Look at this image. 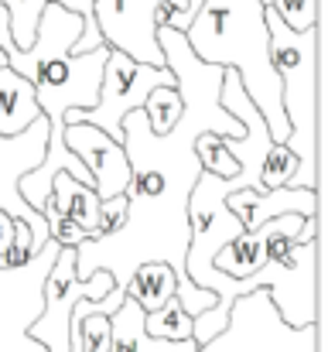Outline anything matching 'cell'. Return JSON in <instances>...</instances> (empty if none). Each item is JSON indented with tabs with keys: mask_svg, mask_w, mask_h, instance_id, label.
<instances>
[{
	"mask_svg": "<svg viewBox=\"0 0 328 352\" xmlns=\"http://www.w3.org/2000/svg\"><path fill=\"white\" fill-rule=\"evenodd\" d=\"M123 223H127V195H113L107 202H100V233H96V239L120 233Z\"/></svg>",
	"mask_w": 328,
	"mask_h": 352,
	"instance_id": "25",
	"label": "cell"
},
{
	"mask_svg": "<svg viewBox=\"0 0 328 352\" xmlns=\"http://www.w3.org/2000/svg\"><path fill=\"white\" fill-rule=\"evenodd\" d=\"M109 352H199V346L188 342H164V339H151L144 332V311L123 298V305L109 315Z\"/></svg>",
	"mask_w": 328,
	"mask_h": 352,
	"instance_id": "15",
	"label": "cell"
},
{
	"mask_svg": "<svg viewBox=\"0 0 328 352\" xmlns=\"http://www.w3.org/2000/svg\"><path fill=\"white\" fill-rule=\"evenodd\" d=\"M157 3L161 0H93V21L103 34V45L113 52H123L133 62L164 69L154 24Z\"/></svg>",
	"mask_w": 328,
	"mask_h": 352,
	"instance_id": "11",
	"label": "cell"
},
{
	"mask_svg": "<svg viewBox=\"0 0 328 352\" xmlns=\"http://www.w3.org/2000/svg\"><path fill=\"white\" fill-rule=\"evenodd\" d=\"M14 230H17V219H10L7 212H0V267H3V253L14 243Z\"/></svg>",
	"mask_w": 328,
	"mask_h": 352,
	"instance_id": "27",
	"label": "cell"
},
{
	"mask_svg": "<svg viewBox=\"0 0 328 352\" xmlns=\"http://www.w3.org/2000/svg\"><path fill=\"white\" fill-rule=\"evenodd\" d=\"M226 209L243 223V230H256L277 216H318V192L311 188H274V192H250L239 188L226 195Z\"/></svg>",
	"mask_w": 328,
	"mask_h": 352,
	"instance_id": "13",
	"label": "cell"
},
{
	"mask_svg": "<svg viewBox=\"0 0 328 352\" xmlns=\"http://www.w3.org/2000/svg\"><path fill=\"white\" fill-rule=\"evenodd\" d=\"M182 110H185V103H182V96H178L175 86H157V89L144 100V107H140V113L147 117L151 133H168V130L178 123Z\"/></svg>",
	"mask_w": 328,
	"mask_h": 352,
	"instance_id": "19",
	"label": "cell"
},
{
	"mask_svg": "<svg viewBox=\"0 0 328 352\" xmlns=\"http://www.w3.org/2000/svg\"><path fill=\"white\" fill-rule=\"evenodd\" d=\"M48 147V120L38 117L24 133L17 137H0V212H7L17 223H28L34 236V253L48 246V223L41 212H34L24 195H21V178L31 175L45 161Z\"/></svg>",
	"mask_w": 328,
	"mask_h": 352,
	"instance_id": "9",
	"label": "cell"
},
{
	"mask_svg": "<svg viewBox=\"0 0 328 352\" xmlns=\"http://www.w3.org/2000/svg\"><path fill=\"white\" fill-rule=\"evenodd\" d=\"M239 188H250V182L243 175L216 178V175L202 171L195 188H192V195H188V230H192V239H188V253H185V274L202 291H209V284L216 280L212 256L226 243H232L236 236L243 233V223L226 209V195H232Z\"/></svg>",
	"mask_w": 328,
	"mask_h": 352,
	"instance_id": "4",
	"label": "cell"
},
{
	"mask_svg": "<svg viewBox=\"0 0 328 352\" xmlns=\"http://www.w3.org/2000/svg\"><path fill=\"white\" fill-rule=\"evenodd\" d=\"M195 157H199L202 171H209V175H216V178H236V175H239L236 157L222 147V137H216V133L195 137Z\"/></svg>",
	"mask_w": 328,
	"mask_h": 352,
	"instance_id": "21",
	"label": "cell"
},
{
	"mask_svg": "<svg viewBox=\"0 0 328 352\" xmlns=\"http://www.w3.org/2000/svg\"><path fill=\"white\" fill-rule=\"evenodd\" d=\"M294 175H298V157H294L284 144H274V147H270V154H267V161H263V171H260L263 192L287 188Z\"/></svg>",
	"mask_w": 328,
	"mask_h": 352,
	"instance_id": "22",
	"label": "cell"
},
{
	"mask_svg": "<svg viewBox=\"0 0 328 352\" xmlns=\"http://www.w3.org/2000/svg\"><path fill=\"white\" fill-rule=\"evenodd\" d=\"M113 277L96 270L93 277H76V250H62L45 277V308L31 325V339L48 352H72V308L79 301H103L113 291Z\"/></svg>",
	"mask_w": 328,
	"mask_h": 352,
	"instance_id": "7",
	"label": "cell"
},
{
	"mask_svg": "<svg viewBox=\"0 0 328 352\" xmlns=\"http://www.w3.org/2000/svg\"><path fill=\"white\" fill-rule=\"evenodd\" d=\"M144 332L164 342H188L192 339V315L182 308L178 298H168L157 311L144 315Z\"/></svg>",
	"mask_w": 328,
	"mask_h": 352,
	"instance_id": "18",
	"label": "cell"
},
{
	"mask_svg": "<svg viewBox=\"0 0 328 352\" xmlns=\"http://www.w3.org/2000/svg\"><path fill=\"white\" fill-rule=\"evenodd\" d=\"M199 352H318V322L291 329L281 322L267 291H250L232 301L226 329Z\"/></svg>",
	"mask_w": 328,
	"mask_h": 352,
	"instance_id": "5",
	"label": "cell"
},
{
	"mask_svg": "<svg viewBox=\"0 0 328 352\" xmlns=\"http://www.w3.org/2000/svg\"><path fill=\"white\" fill-rule=\"evenodd\" d=\"M38 117H41V110L34 100V86L3 65L0 69V137L24 133Z\"/></svg>",
	"mask_w": 328,
	"mask_h": 352,
	"instance_id": "16",
	"label": "cell"
},
{
	"mask_svg": "<svg viewBox=\"0 0 328 352\" xmlns=\"http://www.w3.org/2000/svg\"><path fill=\"white\" fill-rule=\"evenodd\" d=\"M123 291H127V298H130L144 315H151V311H157L168 298H175L178 277H175V270H171L168 263H157V260H154V263H140Z\"/></svg>",
	"mask_w": 328,
	"mask_h": 352,
	"instance_id": "17",
	"label": "cell"
},
{
	"mask_svg": "<svg viewBox=\"0 0 328 352\" xmlns=\"http://www.w3.org/2000/svg\"><path fill=\"white\" fill-rule=\"evenodd\" d=\"M157 45L164 65L175 76V89L185 103L178 123L168 133H151L147 117L130 110L123 117V151L130 161V188L127 195V223L123 230L103 239H86L76 246V277H93L107 270L116 287H127L140 263H168L178 277L175 298L195 318L216 308V294L202 291L185 274L188 253V195L202 175L195 157V137H243L246 126L219 107V86L226 69L206 65L192 55L182 31L157 28Z\"/></svg>",
	"mask_w": 328,
	"mask_h": 352,
	"instance_id": "1",
	"label": "cell"
},
{
	"mask_svg": "<svg viewBox=\"0 0 328 352\" xmlns=\"http://www.w3.org/2000/svg\"><path fill=\"white\" fill-rule=\"evenodd\" d=\"M260 0H202L195 21L185 31L192 55L206 65L232 69L260 110L274 144H284L291 126L281 107V79L270 65V34Z\"/></svg>",
	"mask_w": 328,
	"mask_h": 352,
	"instance_id": "2",
	"label": "cell"
},
{
	"mask_svg": "<svg viewBox=\"0 0 328 352\" xmlns=\"http://www.w3.org/2000/svg\"><path fill=\"white\" fill-rule=\"evenodd\" d=\"M41 216H45V223L52 216H65L79 230H86L89 239H96V233H100V195L93 192V185H83L69 171H58L52 178V199H48Z\"/></svg>",
	"mask_w": 328,
	"mask_h": 352,
	"instance_id": "14",
	"label": "cell"
},
{
	"mask_svg": "<svg viewBox=\"0 0 328 352\" xmlns=\"http://www.w3.org/2000/svg\"><path fill=\"white\" fill-rule=\"evenodd\" d=\"M31 256H38L34 253V236H31V226L28 223H17V230H14V243H10V250L3 253V267L10 270V267H24Z\"/></svg>",
	"mask_w": 328,
	"mask_h": 352,
	"instance_id": "24",
	"label": "cell"
},
{
	"mask_svg": "<svg viewBox=\"0 0 328 352\" xmlns=\"http://www.w3.org/2000/svg\"><path fill=\"white\" fill-rule=\"evenodd\" d=\"M62 140L86 164L100 202L123 195L130 188V161H127V151L120 140H109V133L89 126V123H65Z\"/></svg>",
	"mask_w": 328,
	"mask_h": 352,
	"instance_id": "12",
	"label": "cell"
},
{
	"mask_svg": "<svg viewBox=\"0 0 328 352\" xmlns=\"http://www.w3.org/2000/svg\"><path fill=\"white\" fill-rule=\"evenodd\" d=\"M48 236H52V243L55 246H62V250H76V246H83L89 236L86 230H79L72 219H65V216H52L48 219Z\"/></svg>",
	"mask_w": 328,
	"mask_h": 352,
	"instance_id": "26",
	"label": "cell"
},
{
	"mask_svg": "<svg viewBox=\"0 0 328 352\" xmlns=\"http://www.w3.org/2000/svg\"><path fill=\"white\" fill-rule=\"evenodd\" d=\"M157 86H175V76H171L168 65L164 69H154V65L133 62L123 52H113L109 48L96 107L93 110H69L65 123H89V126L109 133V140H123V117L130 110H140L144 100Z\"/></svg>",
	"mask_w": 328,
	"mask_h": 352,
	"instance_id": "6",
	"label": "cell"
},
{
	"mask_svg": "<svg viewBox=\"0 0 328 352\" xmlns=\"http://www.w3.org/2000/svg\"><path fill=\"white\" fill-rule=\"evenodd\" d=\"M270 34V65L281 79V107L291 126L284 147L298 157V175L287 188L318 192V28L291 31L274 7L263 10Z\"/></svg>",
	"mask_w": 328,
	"mask_h": 352,
	"instance_id": "3",
	"label": "cell"
},
{
	"mask_svg": "<svg viewBox=\"0 0 328 352\" xmlns=\"http://www.w3.org/2000/svg\"><path fill=\"white\" fill-rule=\"evenodd\" d=\"M270 7L291 31H311L322 21V0H270Z\"/></svg>",
	"mask_w": 328,
	"mask_h": 352,
	"instance_id": "23",
	"label": "cell"
},
{
	"mask_svg": "<svg viewBox=\"0 0 328 352\" xmlns=\"http://www.w3.org/2000/svg\"><path fill=\"white\" fill-rule=\"evenodd\" d=\"M260 3H263V7H270V0H260Z\"/></svg>",
	"mask_w": 328,
	"mask_h": 352,
	"instance_id": "28",
	"label": "cell"
},
{
	"mask_svg": "<svg viewBox=\"0 0 328 352\" xmlns=\"http://www.w3.org/2000/svg\"><path fill=\"white\" fill-rule=\"evenodd\" d=\"M318 239V216L315 219H305V216H277L256 230H243L232 243H226L212 256V267L219 274L239 280V277H250L256 274L263 263L284 256L287 250L301 246V243H311Z\"/></svg>",
	"mask_w": 328,
	"mask_h": 352,
	"instance_id": "10",
	"label": "cell"
},
{
	"mask_svg": "<svg viewBox=\"0 0 328 352\" xmlns=\"http://www.w3.org/2000/svg\"><path fill=\"white\" fill-rule=\"evenodd\" d=\"M58 256V246H48L31 256L24 267H0V352H48L31 339V325L45 308V277ZM79 352V349H72Z\"/></svg>",
	"mask_w": 328,
	"mask_h": 352,
	"instance_id": "8",
	"label": "cell"
},
{
	"mask_svg": "<svg viewBox=\"0 0 328 352\" xmlns=\"http://www.w3.org/2000/svg\"><path fill=\"white\" fill-rule=\"evenodd\" d=\"M45 3H48V0H3L7 21H10V41H14V48H21V52L31 48V41H34V24H38Z\"/></svg>",
	"mask_w": 328,
	"mask_h": 352,
	"instance_id": "20",
	"label": "cell"
}]
</instances>
